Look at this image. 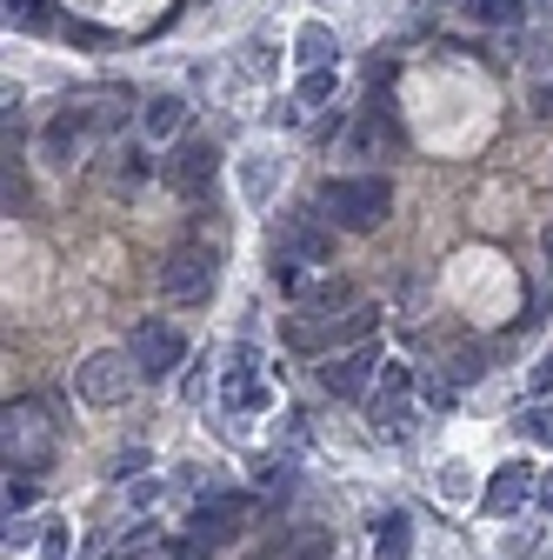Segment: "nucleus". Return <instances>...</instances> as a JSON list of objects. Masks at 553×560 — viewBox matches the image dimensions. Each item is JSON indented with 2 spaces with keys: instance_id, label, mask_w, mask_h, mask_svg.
<instances>
[{
  "instance_id": "nucleus-1",
  "label": "nucleus",
  "mask_w": 553,
  "mask_h": 560,
  "mask_svg": "<svg viewBox=\"0 0 553 560\" xmlns=\"http://www.w3.org/2000/svg\"><path fill=\"white\" fill-rule=\"evenodd\" d=\"M320 214H327L340 234H374V228L393 214V187H387V174L327 180V187H320Z\"/></svg>"
},
{
  "instance_id": "nucleus-2",
  "label": "nucleus",
  "mask_w": 553,
  "mask_h": 560,
  "mask_svg": "<svg viewBox=\"0 0 553 560\" xmlns=\"http://www.w3.org/2000/svg\"><path fill=\"white\" fill-rule=\"evenodd\" d=\"M0 447H8V474H47L54 467V420L34 400H14L0 413Z\"/></svg>"
},
{
  "instance_id": "nucleus-3",
  "label": "nucleus",
  "mask_w": 553,
  "mask_h": 560,
  "mask_svg": "<svg viewBox=\"0 0 553 560\" xmlns=\"http://www.w3.org/2000/svg\"><path fill=\"white\" fill-rule=\"evenodd\" d=\"M214 273H221V254L214 247H174L167 267H161V294L174 307H200L207 294H214Z\"/></svg>"
},
{
  "instance_id": "nucleus-4",
  "label": "nucleus",
  "mask_w": 553,
  "mask_h": 560,
  "mask_svg": "<svg viewBox=\"0 0 553 560\" xmlns=\"http://www.w3.org/2000/svg\"><path fill=\"white\" fill-rule=\"evenodd\" d=\"M127 354H133V374L141 381H174V368H180V354H187V340L174 334V320H133V334H127Z\"/></svg>"
},
{
  "instance_id": "nucleus-5",
  "label": "nucleus",
  "mask_w": 553,
  "mask_h": 560,
  "mask_svg": "<svg viewBox=\"0 0 553 560\" xmlns=\"http://www.w3.org/2000/svg\"><path fill=\"white\" fill-rule=\"evenodd\" d=\"M133 354H114V347H101V354H87L81 368H74V394L87 400V407H120L127 394H133Z\"/></svg>"
},
{
  "instance_id": "nucleus-6",
  "label": "nucleus",
  "mask_w": 553,
  "mask_h": 560,
  "mask_svg": "<svg viewBox=\"0 0 553 560\" xmlns=\"http://www.w3.org/2000/svg\"><path fill=\"white\" fill-rule=\"evenodd\" d=\"M273 254H281V260H307V267H327L333 260V221H320L314 207H294V214H281V228H273Z\"/></svg>"
},
{
  "instance_id": "nucleus-7",
  "label": "nucleus",
  "mask_w": 553,
  "mask_h": 560,
  "mask_svg": "<svg viewBox=\"0 0 553 560\" xmlns=\"http://www.w3.org/2000/svg\"><path fill=\"white\" fill-rule=\"evenodd\" d=\"M101 120H94V101H74V107H60L47 127H40V154H47V167H74L81 154H87V133H94Z\"/></svg>"
},
{
  "instance_id": "nucleus-8",
  "label": "nucleus",
  "mask_w": 553,
  "mask_h": 560,
  "mask_svg": "<svg viewBox=\"0 0 553 560\" xmlns=\"http://www.w3.org/2000/svg\"><path fill=\"white\" fill-rule=\"evenodd\" d=\"M247 514H254L247 494H207V501L187 514V534H193L200 547H227V540L247 534Z\"/></svg>"
},
{
  "instance_id": "nucleus-9",
  "label": "nucleus",
  "mask_w": 553,
  "mask_h": 560,
  "mask_svg": "<svg viewBox=\"0 0 553 560\" xmlns=\"http://www.w3.org/2000/svg\"><path fill=\"white\" fill-rule=\"evenodd\" d=\"M221 400L234 407V413H260L267 407V387H260V354L240 340V347H227V361H221Z\"/></svg>"
},
{
  "instance_id": "nucleus-10",
  "label": "nucleus",
  "mask_w": 553,
  "mask_h": 560,
  "mask_svg": "<svg viewBox=\"0 0 553 560\" xmlns=\"http://www.w3.org/2000/svg\"><path fill=\"white\" fill-rule=\"evenodd\" d=\"M214 174H221L214 140H180V148L167 154V187H174V194H187V200H200L207 187H214Z\"/></svg>"
},
{
  "instance_id": "nucleus-11",
  "label": "nucleus",
  "mask_w": 553,
  "mask_h": 560,
  "mask_svg": "<svg viewBox=\"0 0 553 560\" xmlns=\"http://www.w3.org/2000/svg\"><path fill=\"white\" fill-rule=\"evenodd\" d=\"M380 347H348V354H327V368H320V387L327 394H340V400H354V394H367L374 381H380Z\"/></svg>"
},
{
  "instance_id": "nucleus-12",
  "label": "nucleus",
  "mask_w": 553,
  "mask_h": 560,
  "mask_svg": "<svg viewBox=\"0 0 553 560\" xmlns=\"http://www.w3.org/2000/svg\"><path fill=\"white\" fill-rule=\"evenodd\" d=\"M527 494H533V467H527V460H507V467H494V480H487V494H480V508H487V514H520Z\"/></svg>"
},
{
  "instance_id": "nucleus-13",
  "label": "nucleus",
  "mask_w": 553,
  "mask_h": 560,
  "mask_svg": "<svg viewBox=\"0 0 553 560\" xmlns=\"http://www.w3.org/2000/svg\"><path fill=\"white\" fill-rule=\"evenodd\" d=\"M294 60L307 67V74H327V67L340 60V40H333V27H327V21H307V27L294 34Z\"/></svg>"
},
{
  "instance_id": "nucleus-14",
  "label": "nucleus",
  "mask_w": 553,
  "mask_h": 560,
  "mask_svg": "<svg viewBox=\"0 0 553 560\" xmlns=\"http://www.w3.org/2000/svg\"><path fill=\"white\" fill-rule=\"evenodd\" d=\"M374 434L393 441V447H407L413 441V407L407 400H374Z\"/></svg>"
},
{
  "instance_id": "nucleus-15",
  "label": "nucleus",
  "mask_w": 553,
  "mask_h": 560,
  "mask_svg": "<svg viewBox=\"0 0 553 560\" xmlns=\"http://www.w3.org/2000/svg\"><path fill=\"white\" fill-rule=\"evenodd\" d=\"M141 120H148V133H154V140H174V133H180V120H187V101H180V94H154V101L141 107Z\"/></svg>"
},
{
  "instance_id": "nucleus-16",
  "label": "nucleus",
  "mask_w": 553,
  "mask_h": 560,
  "mask_svg": "<svg viewBox=\"0 0 553 560\" xmlns=\"http://www.w3.org/2000/svg\"><path fill=\"white\" fill-rule=\"evenodd\" d=\"M281 560H333V527H294Z\"/></svg>"
},
{
  "instance_id": "nucleus-17",
  "label": "nucleus",
  "mask_w": 553,
  "mask_h": 560,
  "mask_svg": "<svg viewBox=\"0 0 553 560\" xmlns=\"http://www.w3.org/2000/svg\"><path fill=\"white\" fill-rule=\"evenodd\" d=\"M407 547H413V521L407 514H387L380 534H374V560H407Z\"/></svg>"
},
{
  "instance_id": "nucleus-18",
  "label": "nucleus",
  "mask_w": 553,
  "mask_h": 560,
  "mask_svg": "<svg viewBox=\"0 0 553 560\" xmlns=\"http://www.w3.org/2000/svg\"><path fill=\"white\" fill-rule=\"evenodd\" d=\"M467 14H473L480 27H514V21H520V0H467Z\"/></svg>"
},
{
  "instance_id": "nucleus-19",
  "label": "nucleus",
  "mask_w": 553,
  "mask_h": 560,
  "mask_svg": "<svg viewBox=\"0 0 553 560\" xmlns=\"http://www.w3.org/2000/svg\"><path fill=\"white\" fill-rule=\"evenodd\" d=\"M520 434H527L533 447H553V400H533V407L520 413Z\"/></svg>"
},
{
  "instance_id": "nucleus-20",
  "label": "nucleus",
  "mask_w": 553,
  "mask_h": 560,
  "mask_svg": "<svg viewBox=\"0 0 553 560\" xmlns=\"http://www.w3.org/2000/svg\"><path fill=\"white\" fill-rule=\"evenodd\" d=\"M327 94H333V67H327V74H301L294 107H327Z\"/></svg>"
},
{
  "instance_id": "nucleus-21",
  "label": "nucleus",
  "mask_w": 553,
  "mask_h": 560,
  "mask_svg": "<svg viewBox=\"0 0 553 560\" xmlns=\"http://www.w3.org/2000/svg\"><path fill=\"white\" fill-rule=\"evenodd\" d=\"M34 494H40V487H34V474H21V480L8 474V521H21V514L34 508Z\"/></svg>"
},
{
  "instance_id": "nucleus-22",
  "label": "nucleus",
  "mask_w": 553,
  "mask_h": 560,
  "mask_svg": "<svg viewBox=\"0 0 553 560\" xmlns=\"http://www.w3.org/2000/svg\"><path fill=\"white\" fill-rule=\"evenodd\" d=\"M374 387H380V400H407V387H413V374H407V368H400V361H387V368H380V381H374Z\"/></svg>"
},
{
  "instance_id": "nucleus-23",
  "label": "nucleus",
  "mask_w": 553,
  "mask_h": 560,
  "mask_svg": "<svg viewBox=\"0 0 553 560\" xmlns=\"http://www.w3.org/2000/svg\"><path fill=\"white\" fill-rule=\"evenodd\" d=\"M8 21H14V27H40L47 8H40V0H8Z\"/></svg>"
},
{
  "instance_id": "nucleus-24",
  "label": "nucleus",
  "mask_w": 553,
  "mask_h": 560,
  "mask_svg": "<svg viewBox=\"0 0 553 560\" xmlns=\"http://www.w3.org/2000/svg\"><path fill=\"white\" fill-rule=\"evenodd\" d=\"M267 273H273V288H294V260L273 254V260H267Z\"/></svg>"
},
{
  "instance_id": "nucleus-25",
  "label": "nucleus",
  "mask_w": 553,
  "mask_h": 560,
  "mask_svg": "<svg viewBox=\"0 0 553 560\" xmlns=\"http://www.w3.org/2000/svg\"><path fill=\"white\" fill-rule=\"evenodd\" d=\"M473 374H480V347H467V354L454 361V381H473Z\"/></svg>"
},
{
  "instance_id": "nucleus-26",
  "label": "nucleus",
  "mask_w": 553,
  "mask_h": 560,
  "mask_svg": "<svg viewBox=\"0 0 553 560\" xmlns=\"http://www.w3.org/2000/svg\"><path fill=\"white\" fill-rule=\"evenodd\" d=\"M533 394H553V354H546V361L533 368Z\"/></svg>"
},
{
  "instance_id": "nucleus-27",
  "label": "nucleus",
  "mask_w": 553,
  "mask_h": 560,
  "mask_svg": "<svg viewBox=\"0 0 553 560\" xmlns=\"http://www.w3.org/2000/svg\"><path fill=\"white\" fill-rule=\"evenodd\" d=\"M533 114H540V120H553V81H540V94H533Z\"/></svg>"
},
{
  "instance_id": "nucleus-28",
  "label": "nucleus",
  "mask_w": 553,
  "mask_h": 560,
  "mask_svg": "<svg viewBox=\"0 0 553 560\" xmlns=\"http://www.w3.org/2000/svg\"><path fill=\"white\" fill-rule=\"evenodd\" d=\"M60 553H67V534L54 527V534H47V553H40V560H60Z\"/></svg>"
},
{
  "instance_id": "nucleus-29",
  "label": "nucleus",
  "mask_w": 553,
  "mask_h": 560,
  "mask_svg": "<svg viewBox=\"0 0 553 560\" xmlns=\"http://www.w3.org/2000/svg\"><path fill=\"white\" fill-rule=\"evenodd\" d=\"M546 260H553V221H546Z\"/></svg>"
}]
</instances>
